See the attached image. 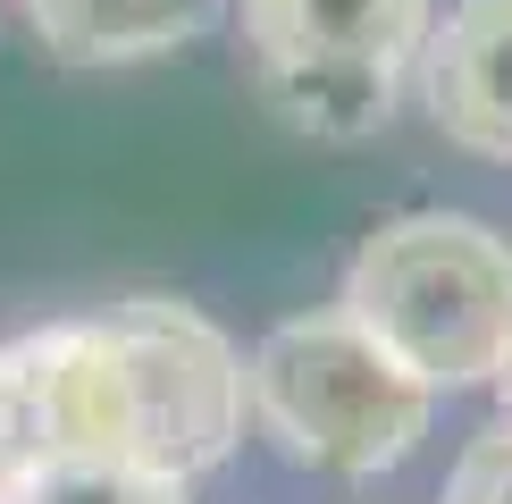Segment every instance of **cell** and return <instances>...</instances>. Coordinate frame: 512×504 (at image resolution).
Segmentation results:
<instances>
[{"mask_svg":"<svg viewBox=\"0 0 512 504\" xmlns=\"http://www.w3.org/2000/svg\"><path fill=\"white\" fill-rule=\"evenodd\" d=\"M420 101L445 143L512 160V0H454L445 26H429Z\"/></svg>","mask_w":512,"mask_h":504,"instance_id":"cell-5","label":"cell"},{"mask_svg":"<svg viewBox=\"0 0 512 504\" xmlns=\"http://www.w3.org/2000/svg\"><path fill=\"white\" fill-rule=\"evenodd\" d=\"M9 504H185V479H160L143 462H59L26 471Z\"/></svg>","mask_w":512,"mask_h":504,"instance_id":"cell-9","label":"cell"},{"mask_svg":"<svg viewBox=\"0 0 512 504\" xmlns=\"http://www.w3.org/2000/svg\"><path fill=\"white\" fill-rule=\"evenodd\" d=\"M17 479H26V446H17V420H9V387H0V504L17 496Z\"/></svg>","mask_w":512,"mask_h":504,"instance_id":"cell-11","label":"cell"},{"mask_svg":"<svg viewBox=\"0 0 512 504\" xmlns=\"http://www.w3.org/2000/svg\"><path fill=\"white\" fill-rule=\"evenodd\" d=\"M487 387H496V404H504V420H512V353L496 362V378H487Z\"/></svg>","mask_w":512,"mask_h":504,"instance_id":"cell-12","label":"cell"},{"mask_svg":"<svg viewBox=\"0 0 512 504\" xmlns=\"http://www.w3.org/2000/svg\"><path fill=\"white\" fill-rule=\"evenodd\" d=\"M445 504H512V420H496L487 437H471L445 479Z\"/></svg>","mask_w":512,"mask_h":504,"instance_id":"cell-10","label":"cell"},{"mask_svg":"<svg viewBox=\"0 0 512 504\" xmlns=\"http://www.w3.org/2000/svg\"><path fill=\"white\" fill-rule=\"evenodd\" d=\"M269 110L311 143H370L387 135L403 59H303V68H261Z\"/></svg>","mask_w":512,"mask_h":504,"instance_id":"cell-8","label":"cell"},{"mask_svg":"<svg viewBox=\"0 0 512 504\" xmlns=\"http://www.w3.org/2000/svg\"><path fill=\"white\" fill-rule=\"evenodd\" d=\"M219 0H26L34 34L68 68H126V59H160L210 26Z\"/></svg>","mask_w":512,"mask_h":504,"instance_id":"cell-7","label":"cell"},{"mask_svg":"<svg viewBox=\"0 0 512 504\" xmlns=\"http://www.w3.org/2000/svg\"><path fill=\"white\" fill-rule=\"evenodd\" d=\"M126 378H135V462L160 479H202L244 437V362L177 294H126L110 303Z\"/></svg>","mask_w":512,"mask_h":504,"instance_id":"cell-3","label":"cell"},{"mask_svg":"<svg viewBox=\"0 0 512 504\" xmlns=\"http://www.w3.org/2000/svg\"><path fill=\"white\" fill-rule=\"evenodd\" d=\"M0 387L26 471L59 462H135V378L110 320H51L0 345Z\"/></svg>","mask_w":512,"mask_h":504,"instance_id":"cell-4","label":"cell"},{"mask_svg":"<svg viewBox=\"0 0 512 504\" xmlns=\"http://www.w3.org/2000/svg\"><path fill=\"white\" fill-rule=\"evenodd\" d=\"M345 320H361L420 387H487L512 353V236L471 210L378 219L345 261Z\"/></svg>","mask_w":512,"mask_h":504,"instance_id":"cell-1","label":"cell"},{"mask_svg":"<svg viewBox=\"0 0 512 504\" xmlns=\"http://www.w3.org/2000/svg\"><path fill=\"white\" fill-rule=\"evenodd\" d=\"M261 68L303 59H403L429 34L437 0H236Z\"/></svg>","mask_w":512,"mask_h":504,"instance_id":"cell-6","label":"cell"},{"mask_svg":"<svg viewBox=\"0 0 512 504\" xmlns=\"http://www.w3.org/2000/svg\"><path fill=\"white\" fill-rule=\"evenodd\" d=\"M429 404L437 387H420L345 311H294L244 362V412L269 429V446L336 479L395 471L429 437Z\"/></svg>","mask_w":512,"mask_h":504,"instance_id":"cell-2","label":"cell"}]
</instances>
